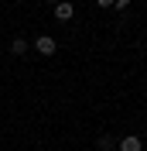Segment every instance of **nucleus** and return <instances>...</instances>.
<instances>
[{
	"label": "nucleus",
	"instance_id": "0eeeda50",
	"mask_svg": "<svg viewBox=\"0 0 147 151\" xmlns=\"http://www.w3.org/2000/svg\"><path fill=\"white\" fill-rule=\"evenodd\" d=\"M51 4H62V0H51Z\"/></svg>",
	"mask_w": 147,
	"mask_h": 151
},
{
	"label": "nucleus",
	"instance_id": "20e7f679",
	"mask_svg": "<svg viewBox=\"0 0 147 151\" xmlns=\"http://www.w3.org/2000/svg\"><path fill=\"white\" fill-rule=\"evenodd\" d=\"M10 52H14V55H24V52H28V41H24V38H14V41H10Z\"/></svg>",
	"mask_w": 147,
	"mask_h": 151
},
{
	"label": "nucleus",
	"instance_id": "7ed1b4c3",
	"mask_svg": "<svg viewBox=\"0 0 147 151\" xmlns=\"http://www.w3.org/2000/svg\"><path fill=\"white\" fill-rule=\"evenodd\" d=\"M140 148H144V144H140V137H133V134L120 141V151H140Z\"/></svg>",
	"mask_w": 147,
	"mask_h": 151
},
{
	"label": "nucleus",
	"instance_id": "f257e3e1",
	"mask_svg": "<svg viewBox=\"0 0 147 151\" xmlns=\"http://www.w3.org/2000/svg\"><path fill=\"white\" fill-rule=\"evenodd\" d=\"M34 48H38V55H55V38H48V35H38V41H34Z\"/></svg>",
	"mask_w": 147,
	"mask_h": 151
},
{
	"label": "nucleus",
	"instance_id": "39448f33",
	"mask_svg": "<svg viewBox=\"0 0 147 151\" xmlns=\"http://www.w3.org/2000/svg\"><path fill=\"white\" fill-rule=\"evenodd\" d=\"M127 4H130V0H113V7H127Z\"/></svg>",
	"mask_w": 147,
	"mask_h": 151
},
{
	"label": "nucleus",
	"instance_id": "423d86ee",
	"mask_svg": "<svg viewBox=\"0 0 147 151\" xmlns=\"http://www.w3.org/2000/svg\"><path fill=\"white\" fill-rule=\"evenodd\" d=\"M96 4H99V7H113V0H96Z\"/></svg>",
	"mask_w": 147,
	"mask_h": 151
},
{
	"label": "nucleus",
	"instance_id": "f03ea898",
	"mask_svg": "<svg viewBox=\"0 0 147 151\" xmlns=\"http://www.w3.org/2000/svg\"><path fill=\"white\" fill-rule=\"evenodd\" d=\"M72 14H75V7L69 4V0H62V4H55V17H58V21H72Z\"/></svg>",
	"mask_w": 147,
	"mask_h": 151
}]
</instances>
